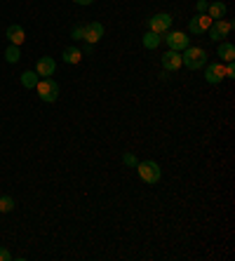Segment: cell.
<instances>
[{"label": "cell", "instance_id": "cell-1", "mask_svg": "<svg viewBox=\"0 0 235 261\" xmlns=\"http://www.w3.org/2000/svg\"><path fill=\"white\" fill-rule=\"evenodd\" d=\"M204 64H207V52H204L202 47L188 45L186 50L181 52V66H186V69L198 71V69H202Z\"/></svg>", "mask_w": 235, "mask_h": 261}, {"label": "cell", "instance_id": "cell-2", "mask_svg": "<svg viewBox=\"0 0 235 261\" xmlns=\"http://www.w3.org/2000/svg\"><path fill=\"white\" fill-rule=\"evenodd\" d=\"M136 172H139V177L144 184H158L160 177H162V169L158 165L156 160H144L136 165Z\"/></svg>", "mask_w": 235, "mask_h": 261}, {"label": "cell", "instance_id": "cell-3", "mask_svg": "<svg viewBox=\"0 0 235 261\" xmlns=\"http://www.w3.org/2000/svg\"><path fill=\"white\" fill-rule=\"evenodd\" d=\"M36 92H38V97L42 101L54 104V101L59 99V85H56L52 78H40L38 85H36Z\"/></svg>", "mask_w": 235, "mask_h": 261}, {"label": "cell", "instance_id": "cell-4", "mask_svg": "<svg viewBox=\"0 0 235 261\" xmlns=\"http://www.w3.org/2000/svg\"><path fill=\"white\" fill-rule=\"evenodd\" d=\"M230 31H233V22H226V19H214L212 26L207 29L212 43H224V38H228Z\"/></svg>", "mask_w": 235, "mask_h": 261}, {"label": "cell", "instance_id": "cell-5", "mask_svg": "<svg viewBox=\"0 0 235 261\" xmlns=\"http://www.w3.org/2000/svg\"><path fill=\"white\" fill-rule=\"evenodd\" d=\"M164 43H167V47L174 50V52H184V50L190 45V38L181 31H167L164 33Z\"/></svg>", "mask_w": 235, "mask_h": 261}, {"label": "cell", "instance_id": "cell-6", "mask_svg": "<svg viewBox=\"0 0 235 261\" xmlns=\"http://www.w3.org/2000/svg\"><path fill=\"white\" fill-rule=\"evenodd\" d=\"M172 29V17L167 15V12H160V15H153L148 19V31L153 33H160V36H164V33Z\"/></svg>", "mask_w": 235, "mask_h": 261}, {"label": "cell", "instance_id": "cell-7", "mask_svg": "<svg viewBox=\"0 0 235 261\" xmlns=\"http://www.w3.org/2000/svg\"><path fill=\"white\" fill-rule=\"evenodd\" d=\"M212 26V19L207 15H196L190 22H188V31L193 33V36H202L207 33V29Z\"/></svg>", "mask_w": 235, "mask_h": 261}, {"label": "cell", "instance_id": "cell-8", "mask_svg": "<svg viewBox=\"0 0 235 261\" xmlns=\"http://www.w3.org/2000/svg\"><path fill=\"white\" fill-rule=\"evenodd\" d=\"M204 80L210 85H216L224 80V64L221 62H212L204 66Z\"/></svg>", "mask_w": 235, "mask_h": 261}, {"label": "cell", "instance_id": "cell-9", "mask_svg": "<svg viewBox=\"0 0 235 261\" xmlns=\"http://www.w3.org/2000/svg\"><path fill=\"white\" fill-rule=\"evenodd\" d=\"M104 38V24L102 22H92L85 26V43H90V45H96L99 40Z\"/></svg>", "mask_w": 235, "mask_h": 261}, {"label": "cell", "instance_id": "cell-10", "mask_svg": "<svg viewBox=\"0 0 235 261\" xmlns=\"http://www.w3.org/2000/svg\"><path fill=\"white\" fill-rule=\"evenodd\" d=\"M54 71H56V62L52 57H40L38 62H36V73L40 78H50Z\"/></svg>", "mask_w": 235, "mask_h": 261}, {"label": "cell", "instance_id": "cell-11", "mask_svg": "<svg viewBox=\"0 0 235 261\" xmlns=\"http://www.w3.org/2000/svg\"><path fill=\"white\" fill-rule=\"evenodd\" d=\"M162 71H179L181 69V52H174V50H167L162 54Z\"/></svg>", "mask_w": 235, "mask_h": 261}, {"label": "cell", "instance_id": "cell-12", "mask_svg": "<svg viewBox=\"0 0 235 261\" xmlns=\"http://www.w3.org/2000/svg\"><path fill=\"white\" fill-rule=\"evenodd\" d=\"M8 40H10V45H22L24 40H26V31H24V26H19V24L8 26Z\"/></svg>", "mask_w": 235, "mask_h": 261}, {"label": "cell", "instance_id": "cell-13", "mask_svg": "<svg viewBox=\"0 0 235 261\" xmlns=\"http://www.w3.org/2000/svg\"><path fill=\"white\" fill-rule=\"evenodd\" d=\"M207 17H210L212 22H214V19H224V17H226V5H224L221 0L210 3V8H207Z\"/></svg>", "mask_w": 235, "mask_h": 261}, {"label": "cell", "instance_id": "cell-14", "mask_svg": "<svg viewBox=\"0 0 235 261\" xmlns=\"http://www.w3.org/2000/svg\"><path fill=\"white\" fill-rule=\"evenodd\" d=\"M141 43H144V47H146V50H158V47H160V43H162V36H160V33H153V31H146V33H144V40H141Z\"/></svg>", "mask_w": 235, "mask_h": 261}, {"label": "cell", "instance_id": "cell-15", "mask_svg": "<svg viewBox=\"0 0 235 261\" xmlns=\"http://www.w3.org/2000/svg\"><path fill=\"white\" fill-rule=\"evenodd\" d=\"M216 54L221 57V62H233L235 59V47L224 40V43H219V47H216Z\"/></svg>", "mask_w": 235, "mask_h": 261}, {"label": "cell", "instance_id": "cell-16", "mask_svg": "<svg viewBox=\"0 0 235 261\" xmlns=\"http://www.w3.org/2000/svg\"><path fill=\"white\" fill-rule=\"evenodd\" d=\"M38 80H40V76L36 73V71H24L22 73V85L26 87V90H36Z\"/></svg>", "mask_w": 235, "mask_h": 261}, {"label": "cell", "instance_id": "cell-17", "mask_svg": "<svg viewBox=\"0 0 235 261\" xmlns=\"http://www.w3.org/2000/svg\"><path fill=\"white\" fill-rule=\"evenodd\" d=\"M62 57H64V62H66V64H80V59H82V52H80L78 47H66Z\"/></svg>", "mask_w": 235, "mask_h": 261}, {"label": "cell", "instance_id": "cell-18", "mask_svg": "<svg viewBox=\"0 0 235 261\" xmlns=\"http://www.w3.org/2000/svg\"><path fill=\"white\" fill-rule=\"evenodd\" d=\"M5 59H8V64H19V59H22L19 45H10L8 50H5Z\"/></svg>", "mask_w": 235, "mask_h": 261}, {"label": "cell", "instance_id": "cell-19", "mask_svg": "<svg viewBox=\"0 0 235 261\" xmlns=\"http://www.w3.org/2000/svg\"><path fill=\"white\" fill-rule=\"evenodd\" d=\"M14 209V198L12 195H0V212H12Z\"/></svg>", "mask_w": 235, "mask_h": 261}, {"label": "cell", "instance_id": "cell-20", "mask_svg": "<svg viewBox=\"0 0 235 261\" xmlns=\"http://www.w3.org/2000/svg\"><path fill=\"white\" fill-rule=\"evenodd\" d=\"M70 36H73L76 40L85 38V24H76V26H73V31H70Z\"/></svg>", "mask_w": 235, "mask_h": 261}, {"label": "cell", "instance_id": "cell-21", "mask_svg": "<svg viewBox=\"0 0 235 261\" xmlns=\"http://www.w3.org/2000/svg\"><path fill=\"white\" fill-rule=\"evenodd\" d=\"M122 162H125L127 167H136V165H139V160H136V155L134 153H125L122 155Z\"/></svg>", "mask_w": 235, "mask_h": 261}, {"label": "cell", "instance_id": "cell-22", "mask_svg": "<svg viewBox=\"0 0 235 261\" xmlns=\"http://www.w3.org/2000/svg\"><path fill=\"white\" fill-rule=\"evenodd\" d=\"M224 78H235V64L233 62H226V66H224Z\"/></svg>", "mask_w": 235, "mask_h": 261}, {"label": "cell", "instance_id": "cell-23", "mask_svg": "<svg viewBox=\"0 0 235 261\" xmlns=\"http://www.w3.org/2000/svg\"><path fill=\"white\" fill-rule=\"evenodd\" d=\"M198 15H207V8H210V0H198Z\"/></svg>", "mask_w": 235, "mask_h": 261}, {"label": "cell", "instance_id": "cell-24", "mask_svg": "<svg viewBox=\"0 0 235 261\" xmlns=\"http://www.w3.org/2000/svg\"><path fill=\"white\" fill-rule=\"evenodd\" d=\"M0 261H12V252L2 245H0Z\"/></svg>", "mask_w": 235, "mask_h": 261}, {"label": "cell", "instance_id": "cell-25", "mask_svg": "<svg viewBox=\"0 0 235 261\" xmlns=\"http://www.w3.org/2000/svg\"><path fill=\"white\" fill-rule=\"evenodd\" d=\"M80 52H82V54H92V52H94V45H90V43H87V45L82 47Z\"/></svg>", "mask_w": 235, "mask_h": 261}, {"label": "cell", "instance_id": "cell-26", "mask_svg": "<svg viewBox=\"0 0 235 261\" xmlns=\"http://www.w3.org/2000/svg\"><path fill=\"white\" fill-rule=\"evenodd\" d=\"M73 3H76V5H92L94 0H73Z\"/></svg>", "mask_w": 235, "mask_h": 261}]
</instances>
